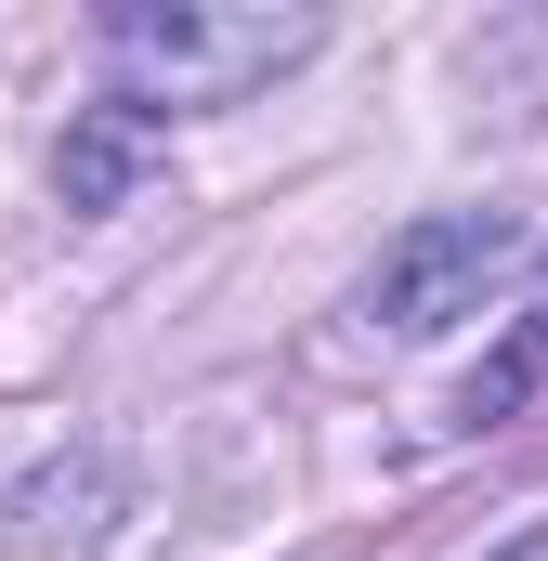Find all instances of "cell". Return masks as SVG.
I'll list each match as a JSON object with an SVG mask.
<instances>
[{"mask_svg":"<svg viewBox=\"0 0 548 561\" xmlns=\"http://www.w3.org/2000/svg\"><path fill=\"white\" fill-rule=\"evenodd\" d=\"M327 39V13L313 0H118L105 26H92V66H105V92L118 105H170V118H196V105H249L262 79H287L300 53Z\"/></svg>","mask_w":548,"mask_h":561,"instance_id":"cell-1","label":"cell"},{"mask_svg":"<svg viewBox=\"0 0 548 561\" xmlns=\"http://www.w3.org/2000/svg\"><path fill=\"white\" fill-rule=\"evenodd\" d=\"M523 262V222L510 209H431L406 222L366 287H353V327H379V340H431V327H457V313H483V287Z\"/></svg>","mask_w":548,"mask_h":561,"instance_id":"cell-2","label":"cell"},{"mask_svg":"<svg viewBox=\"0 0 548 561\" xmlns=\"http://www.w3.org/2000/svg\"><path fill=\"white\" fill-rule=\"evenodd\" d=\"M118 510H132V470L105 444H66L26 483H0V561H105Z\"/></svg>","mask_w":548,"mask_h":561,"instance_id":"cell-3","label":"cell"},{"mask_svg":"<svg viewBox=\"0 0 548 561\" xmlns=\"http://www.w3.org/2000/svg\"><path fill=\"white\" fill-rule=\"evenodd\" d=\"M548 392V275H536V300L510 313V340L470 366V392H457V431H496V419H523Z\"/></svg>","mask_w":548,"mask_h":561,"instance_id":"cell-4","label":"cell"},{"mask_svg":"<svg viewBox=\"0 0 548 561\" xmlns=\"http://www.w3.org/2000/svg\"><path fill=\"white\" fill-rule=\"evenodd\" d=\"M118 170H132V144H118V131H79V144H66V209H105Z\"/></svg>","mask_w":548,"mask_h":561,"instance_id":"cell-5","label":"cell"},{"mask_svg":"<svg viewBox=\"0 0 548 561\" xmlns=\"http://www.w3.org/2000/svg\"><path fill=\"white\" fill-rule=\"evenodd\" d=\"M496 561H548V523H536V536H523V549H496Z\"/></svg>","mask_w":548,"mask_h":561,"instance_id":"cell-6","label":"cell"}]
</instances>
